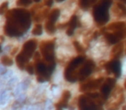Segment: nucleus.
Segmentation results:
<instances>
[{
    "mask_svg": "<svg viewBox=\"0 0 126 110\" xmlns=\"http://www.w3.org/2000/svg\"><path fill=\"white\" fill-rule=\"evenodd\" d=\"M42 2L43 3V4L45 6H47V7H48V8H51L54 5L55 1H54V0H42Z\"/></svg>",
    "mask_w": 126,
    "mask_h": 110,
    "instance_id": "c85d7f7f",
    "label": "nucleus"
},
{
    "mask_svg": "<svg viewBox=\"0 0 126 110\" xmlns=\"http://www.w3.org/2000/svg\"><path fill=\"white\" fill-rule=\"evenodd\" d=\"M105 69L109 74H113L116 78H119L122 73V64L119 59H111L105 64Z\"/></svg>",
    "mask_w": 126,
    "mask_h": 110,
    "instance_id": "f8f14e48",
    "label": "nucleus"
},
{
    "mask_svg": "<svg viewBox=\"0 0 126 110\" xmlns=\"http://www.w3.org/2000/svg\"><path fill=\"white\" fill-rule=\"evenodd\" d=\"M61 9L60 8H54L50 10L47 18L45 20V24H44V28L47 35H53L56 33L57 30V23L60 16H61Z\"/></svg>",
    "mask_w": 126,
    "mask_h": 110,
    "instance_id": "6e6552de",
    "label": "nucleus"
},
{
    "mask_svg": "<svg viewBox=\"0 0 126 110\" xmlns=\"http://www.w3.org/2000/svg\"><path fill=\"white\" fill-rule=\"evenodd\" d=\"M81 27V22L79 20V16H77V14H73L71 16L69 21L67 22V28H66V34L67 36H72L74 35V32L77 28Z\"/></svg>",
    "mask_w": 126,
    "mask_h": 110,
    "instance_id": "dca6fc26",
    "label": "nucleus"
},
{
    "mask_svg": "<svg viewBox=\"0 0 126 110\" xmlns=\"http://www.w3.org/2000/svg\"><path fill=\"white\" fill-rule=\"evenodd\" d=\"M105 100L98 92H86L78 99L79 110H105Z\"/></svg>",
    "mask_w": 126,
    "mask_h": 110,
    "instance_id": "20e7f679",
    "label": "nucleus"
},
{
    "mask_svg": "<svg viewBox=\"0 0 126 110\" xmlns=\"http://www.w3.org/2000/svg\"><path fill=\"white\" fill-rule=\"evenodd\" d=\"M4 16V34L10 38H20L23 36L31 27V13L26 8H12L5 13Z\"/></svg>",
    "mask_w": 126,
    "mask_h": 110,
    "instance_id": "f257e3e1",
    "label": "nucleus"
},
{
    "mask_svg": "<svg viewBox=\"0 0 126 110\" xmlns=\"http://www.w3.org/2000/svg\"><path fill=\"white\" fill-rule=\"evenodd\" d=\"M114 0H98L92 8V16L95 25L98 28L104 27L110 19V8Z\"/></svg>",
    "mask_w": 126,
    "mask_h": 110,
    "instance_id": "7ed1b4c3",
    "label": "nucleus"
},
{
    "mask_svg": "<svg viewBox=\"0 0 126 110\" xmlns=\"http://www.w3.org/2000/svg\"><path fill=\"white\" fill-rule=\"evenodd\" d=\"M35 72L36 74V79L39 83H44L46 81H48L50 79L52 74L50 73L48 69V62L41 60L35 61Z\"/></svg>",
    "mask_w": 126,
    "mask_h": 110,
    "instance_id": "9d476101",
    "label": "nucleus"
},
{
    "mask_svg": "<svg viewBox=\"0 0 126 110\" xmlns=\"http://www.w3.org/2000/svg\"><path fill=\"white\" fill-rule=\"evenodd\" d=\"M114 47L111 48L110 51V58L111 59H119L124 53L125 47H124V42L120 41L118 43L113 45Z\"/></svg>",
    "mask_w": 126,
    "mask_h": 110,
    "instance_id": "a211bd4d",
    "label": "nucleus"
},
{
    "mask_svg": "<svg viewBox=\"0 0 126 110\" xmlns=\"http://www.w3.org/2000/svg\"><path fill=\"white\" fill-rule=\"evenodd\" d=\"M10 99V93L8 90L4 89L2 92H0V108L6 104Z\"/></svg>",
    "mask_w": 126,
    "mask_h": 110,
    "instance_id": "412c9836",
    "label": "nucleus"
},
{
    "mask_svg": "<svg viewBox=\"0 0 126 110\" xmlns=\"http://www.w3.org/2000/svg\"><path fill=\"white\" fill-rule=\"evenodd\" d=\"M26 110H41L40 108H37L35 106H29L26 108Z\"/></svg>",
    "mask_w": 126,
    "mask_h": 110,
    "instance_id": "2f4dec72",
    "label": "nucleus"
},
{
    "mask_svg": "<svg viewBox=\"0 0 126 110\" xmlns=\"http://www.w3.org/2000/svg\"><path fill=\"white\" fill-rule=\"evenodd\" d=\"M41 1H42V0H34L35 3H39V2H41Z\"/></svg>",
    "mask_w": 126,
    "mask_h": 110,
    "instance_id": "c9c22d12",
    "label": "nucleus"
},
{
    "mask_svg": "<svg viewBox=\"0 0 126 110\" xmlns=\"http://www.w3.org/2000/svg\"><path fill=\"white\" fill-rule=\"evenodd\" d=\"M86 60V57L85 54H79L77 57L73 59L68 65H67L64 72V77L69 83H76L78 81L77 74L80 65L84 63V61Z\"/></svg>",
    "mask_w": 126,
    "mask_h": 110,
    "instance_id": "423d86ee",
    "label": "nucleus"
},
{
    "mask_svg": "<svg viewBox=\"0 0 126 110\" xmlns=\"http://www.w3.org/2000/svg\"><path fill=\"white\" fill-rule=\"evenodd\" d=\"M12 76H13L12 71H7V72H6L3 75V79H4V80H5V81L10 80V79L12 77Z\"/></svg>",
    "mask_w": 126,
    "mask_h": 110,
    "instance_id": "cd10ccee",
    "label": "nucleus"
},
{
    "mask_svg": "<svg viewBox=\"0 0 126 110\" xmlns=\"http://www.w3.org/2000/svg\"><path fill=\"white\" fill-rule=\"evenodd\" d=\"M101 28L102 35L108 45H115L126 37V23L124 21L112 22Z\"/></svg>",
    "mask_w": 126,
    "mask_h": 110,
    "instance_id": "f03ea898",
    "label": "nucleus"
},
{
    "mask_svg": "<svg viewBox=\"0 0 126 110\" xmlns=\"http://www.w3.org/2000/svg\"><path fill=\"white\" fill-rule=\"evenodd\" d=\"M104 80H105L104 77H99V78L92 79L87 82H82L79 84V91L84 93L93 92L101 86Z\"/></svg>",
    "mask_w": 126,
    "mask_h": 110,
    "instance_id": "ddd939ff",
    "label": "nucleus"
},
{
    "mask_svg": "<svg viewBox=\"0 0 126 110\" xmlns=\"http://www.w3.org/2000/svg\"><path fill=\"white\" fill-rule=\"evenodd\" d=\"M71 98V92L69 90H64L62 93L61 99L59 100L57 103L55 104L56 110H63L64 108H67L68 106V101Z\"/></svg>",
    "mask_w": 126,
    "mask_h": 110,
    "instance_id": "f3484780",
    "label": "nucleus"
},
{
    "mask_svg": "<svg viewBox=\"0 0 126 110\" xmlns=\"http://www.w3.org/2000/svg\"><path fill=\"white\" fill-rule=\"evenodd\" d=\"M30 11L31 13L32 21H34L35 23H41L46 20L50 11V8L45 6L41 1L39 3H35L34 5H31Z\"/></svg>",
    "mask_w": 126,
    "mask_h": 110,
    "instance_id": "1a4fd4ad",
    "label": "nucleus"
},
{
    "mask_svg": "<svg viewBox=\"0 0 126 110\" xmlns=\"http://www.w3.org/2000/svg\"><path fill=\"white\" fill-rule=\"evenodd\" d=\"M3 52V47H2V44H1V42H0V53Z\"/></svg>",
    "mask_w": 126,
    "mask_h": 110,
    "instance_id": "f704fd0d",
    "label": "nucleus"
},
{
    "mask_svg": "<svg viewBox=\"0 0 126 110\" xmlns=\"http://www.w3.org/2000/svg\"><path fill=\"white\" fill-rule=\"evenodd\" d=\"M116 84V80L112 77H108L105 80H104L103 84L100 86V93L105 101H106L110 96L112 89H114Z\"/></svg>",
    "mask_w": 126,
    "mask_h": 110,
    "instance_id": "4468645a",
    "label": "nucleus"
},
{
    "mask_svg": "<svg viewBox=\"0 0 126 110\" xmlns=\"http://www.w3.org/2000/svg\"><path fill=\"white\" fill-rule=\"evenodd\" d=\"M37 47L38 40L36 39H30L23 43L21 51L16 55V64L20 70H25L26 65L36 51Z\"/></svg>",
    "mask_w": 126,
    "mask_h": 110,
    "instance_id": "39448f33",
    "label": "nucleus"
},
{
    "mask_svg": "<svg viewBox=\"0 0 126 110\" xmlns=\"http://www.w3.org/2000/svg\"><path fill=\"white\" fill-rule=\"evenodd\" d=\"M39 52L45 61L50 62L55 60V40H45L39 44Z\"/></svg>",
    "mask_w": 126,
    "mask_h": 110,
    "instance_id": "0eeeda50",
    "label": "nucleus"
},
{
    "mask_svg": "<svg viewBox=\"0 0 126 110\" xmlns=\"http://www.w3.org/2000/svg\"><path fill=\"white\" fill-rule=\"evenodd\" d=\"M0 62H1V64H2L3 65H4V66H11V65H13V64H14V61H13L12 59L8 56V55H6V54L5 55H3V56L1 57Z\"/></svg>",
    "mask_w": 126,
    "mask_h": 110,
    "instance_id": "b1692460",
    "label": "nucleus"
},
{
    "mask_svg": "<svg viewBox=\"0 0 126 110\" xmlns=\"http://www.w3.org/2000/svg\"><path fill=\"white\" fill-rule=\"evenodd\" d=\"M8 11H9V2H8V0H6L0 4V16L5 15V13Z\"/></svg>",
    "mask_w": 126,
    "mask_h": 110,
    "instance_id": "a878e982",
    "label": "nucleus"
},
{
    "mask_svg": "<svg viewBox=\"0 0 126 110\" xmlns=\"http://www.w3.org/2000/svg\"><path fill=\"white\" fill-rule=\"evenodd\" d=\"M116 1H118V2H121V3H123V4H126V0H116Z\"/></svg>",
    "mask_w": 126,
    "mask_h": 110,
    "instance_id": "72a5a7b5",
    "label": "nucleus"
},
{
    "mask_svg": "<svg viewBox=\"0 0 126 110\" xmlns=\"http://www.w3.org/2000/svg\"><path fill=\"white\" fill-rule=\"evenodd\" d=\"M98 0H78V7L83 11H89Z\"/></svg>",
    "mask_w": 126,
    "mask_h": 110,
    "instance_id": "6ab92c4d",
    "label": "nucleus"
},
{
    "mask_svg": "<svg viewBox=\"0 0 126 110\" xmlns=\"http://www.w3.org/2000/svg\"><path fill=\"white\" fill-rule=\"evenodd\" d=\"M73 45H74L76 52H77L79 54H84L85 53L84 47H83V46L81 45L79 41H77V40H74V42H73Z\"/></svg>",
    "mask_w": 126,
    "mask_h": 110,
    "instance_id": "393cba45",
    "label": "nucleus"
},
{
    "mask_svg": "<svg viewBox=\"0 0 126 110\" xmlns=\"http://www.w3.org/2000/svg\"><path fill=\"white\" fill-rule=\"evenodd\" d=\"M110 14L117 19H124L126 17V4L118 1H115L110 8Z\"/></svg>",
    "mask_w": 126,
    "mask_h": 110,
    "instance_id": "2eb2a0df",
    "label": "nucleus"
},
{
    "mask_svg": "<svg viewBox=\"0 0 126 110\" xmlns=\"http://www.w3.org/2000/svg\"><path fill=\"white\" fill-rule=\"evenodd\" d=\"M95 67H96V64L93 60H87L86 59L84 61V63L80 65L77 74L78 81L79 82H83L85 81L94 71Z\"/></svg>",
    "mask_w": 126,
    "mask_h": 110,
    "instance_id": "9b49d317",
    "label": "nucleus"
},
{
    "mask_svg": "<svg viewBox=\"0 0 126 110\" xmlns=\"http://www.w3.org/2000/svg\"><path fill=\"white\" fill-rule=\"evenodd\" d=\"M16 82H17V77H11L10 80H8V86L10 88L13 87L14 84H16Z\"/></svg>",
    "mask_w": 126,
    "mask_h": 110,
    "instance_id": "c756f323",
    "label": "nucleus"
},
{
    "mask_svg": "<svg viewBox=\"0 0 126 110\" xmlns=\"http://www.w3.org/2000/svg\"><path fill=\"white\" fill-rule=\"evenodd\" d=\"M124 87L126 88V81H125V84H124Z\"/></svg>",
    "mask_w": 126,
    "mask_h": 110,
    "instance_id": "4c0bfd02",
    "label": "nucleus"
},
{
    "mask_svg": "<svg viewBox=\"0 0 126 110\" xmlns=\"http://www.w3.org/2000/svg\"><path fill=\"white\" fill-rule=\"evenodd\" d=\"M34 0H16V6L21 8H29L33 4Z\"/></svg>",
    "mask_w": 126,
    "mask_h": 110,
    "instance_id": "4be33fe9",
    "label": "nucleus"
},
{
    "mask_svg": "<svg viewBox=\"0 0 126 110\" xmlns=\"http://www.w3.org/2000/svg\"><path fill=\"white\" fill-rule=\"evenodd\" d=\"M30 84V80L28 78H25L23 82H21L20 84H18L16 85V87L15 88L14 90V96H18L22 94H24V92L26 91V89L29 88Z\"/></svg>",
    "mask_w": 126,
    "mask_h": 110,
    "instance_id": "aec40b11",
    "label": "nucleus"
},
{
    "mask_svg": "<svg viewBox=\"0 0 126 110\" xmlns=\"http://www.w3.org/2000/svg\"><path fill=\"white\" fill-rule=\"evenodd\" d=\"M56 3H58V4H60V3H63L65 2V1H67V0H54Z\"/></svg>",
    "mask_w": 126,
    "mask_h": 110,
    "instance_id": "473e14b6",
    "label": "nucleus"
},
{
    "mask_svg": "<svg viewBox=\"0 0 126 110\" xmlns=\"http://www.w3.org/2000/svg\"><path fill=\"white\" fill-rule=\"evenodd\" d=\"M43 28L44 27L42 26V23H35L31 31L32 35L35 36H41L42 35V32H43Z\"/></svg>",
    "mask_w": 126,
    "mask_h": 110,
    "instance_id": "5701e85b",
    "label": "nucleus"
},
{
    "mask_svg": "<svg viewBox=\"0 0 126 110\" xmlns=\"http://www.w3.org/2000/svg\"><path fill=\"white\" fill-rule=\"evenodd\" d=\"M25 70L30 75L35 74V63H29L25 67Z\"/></svg>",
    "mask_w": 126,
    "mask_h": 110,
    "instance_id": "bb28decb",
    "label": "nucleus"
},
{
    "mask_svg": "<svg viewBox=\"0 0 126 110\" xmlns=\"http://www.w3.org/2000/svg\"><path fill=\"white\" fill-rule=\"evenodd\" d=\"M6 72H7V70H6L5 66L3 65H0V77H3V75H4Z\"/></svg>",
    "mask_w": 126,
    "mask_h": 110,
    "instance_id": "7c9ffc66",
    "label": "nucleus"
},
{
    "mask_svg": "<svg viewBox=\"0 0 126 110\" xmlns=\"http://www.w3.org/2000/svg\"><path fill=\"white\" fill-rule=\"evenodd\" d=\"M124 51H125V53H126V42H125V50Z\"/></svg>",
    "mask_w": 126,
    "mask_h": 110,
    "instance_id": "e433bc0d",
    "label": "nucleus"
}]
</instances>
